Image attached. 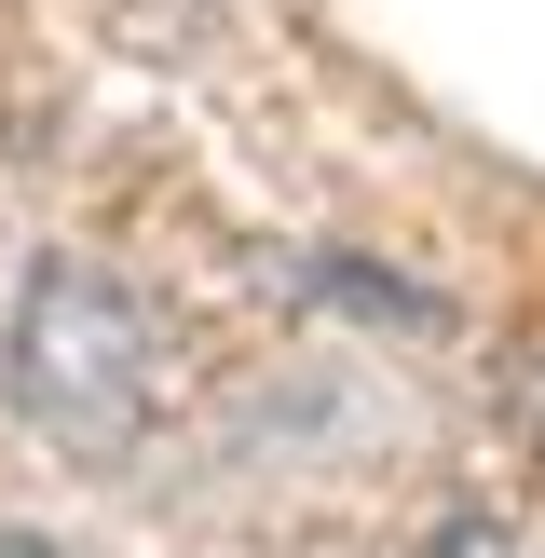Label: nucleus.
<instances>
[{"label":"nucleus","instance_id":"2","mask_svg":"<svg viewBox=\"0 0 545 558\" xmlns=\"http://www.w3.org/2000/svg\"><path fill=\"white\" fill-rule=\"evenodd\" d=\"M314 287H327V300H354V314H382V327H450L423 287H396V272H354V259H314Z\"/></svg>","mask_w":545,"mask_h":558},{"label":"nucleus","instance_id":"1","mask_svg":"<svg viewBox=\"0 0 545 558\" xmlns=\"http://www.w3.org/2000/svg\"><path fill=\"white\" fill-rule=\"evenodd\" d=\"M14 409L55 436V450L82 463H123L136 436H150V396H164V327L136 287H109V272H27L14 300Z\"/></svg>","mask_w":545,"mask_h":558},{"label":"nucleus","instance_id":"3","mask_svg":"<svg viewBox=\"0 0 545 558\" xmlns=\"http://www.w3.org/2000/svg\"><path fill=\"white\" fill-rule=\"evenodd\" d=\"M0 558H55V545H41V532H0Z\"/></svg>","mask_w":545,"mask_h":558}]
</instances>
